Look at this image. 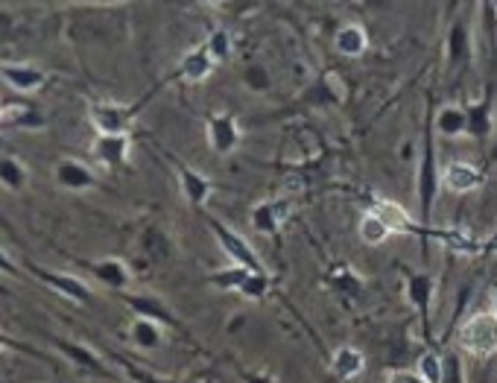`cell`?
<instances>
[{
    "mask_svg": "<svg viewBox=\"0 0 497 383\" xmlns=\"http://www.w3.org/2000/svg\"><path fill=\"white\" fill-rule=\"evenodd\" d=\"M456 345L459 351L468 357L486 360V357L497 354V314L494 310H477L471 314L456 331Z\"/></svg>",
    "mask_w": 497,
    "mask_h": 383,
    "instance_id": "obj_1",
    "label": "cell"
},
{
    "mask_svg": "<svg viewBox=\"0 0 497 383\" xmlns=\"http://www.w3.org/2000/svg\"><path fill=\"white\" fill-rule=\"evenodd\" d=\"M0 117H4V126H12V129H41L44 126V117L27 103H15V105L4 103V114Z\"/></svg>",
    "mask_w": 497,
    "mask_h": 383,
    "instance_id": "obj_25",
    "label": "cell"
},
{
    "mask_svg": "<svg viewBox=\"0 0 497 383\" xmlns=\"http://www.w3.org/2000/svg\"><path fill=\"white\" fill-rule=\"evenodd\" d=\"M202 47L208 50V56L214 59V62L220 65V62H228V59H232V53H235V39H232V32H228V30L216 27V30L208 32V39H205Z\"/></svg>",
    "mask_w": 497,
    "mask_h": 383,
    "instance_id": "obj_28",
    "label": "cell"
},
{
    "mask_svg": "<svg viewBox=\"0 0 497 383\" xmlns=\"http://www.w3.org/2000/svg\"><path fill=\"white\" fill-rule=\"evenodd\" d=\"M120 298H124L126 307H129L135 316L152 319V322H159V325H164L167 331H176V333L185 331V325H181V319L173 314V307H170L159 293H124Z\"/></svg>",
    "mask_w": 497,
    "mask_h": 383,
    "instance_id": "obj_6",
    "label": "cell"
},
{
    "mask_svg": "<svg viewBox=\"0 0 497 383\" xmlns=\"http://www.w3.org/2000/svg\"><path fill=\"white\" fill-rule=\"evenodd\" d=\"M386 383H424L419 372H407V369H392L386 375Z\"/></svg>",
    "mask_w": 497,
    "mask_h": 383,
    "instance_id": "obj_32",
    "label": "cell"
},
{
    "mask_svg": "<svg viewBox=\"0 0 497 383\" xmlns=\"http://www.w3.org/2000/svg\"><path fill=\"white\" fill-rule=\"evenodd\" d=\"M126 383H135V380H126Z\"/></svg>",
    "mask_w": 497,
    "mask_h": 383,
    "instance_id": "obj_36",
    "label": "cell"
},
{
    "mask_svg": "<svg viewBox=\"0 0 497 383\" xmlns=\"http://www.w3.org/2000/svg\"><path fill=\"white\" fill-rule=\"evenodd\" d=\"M53 345H56V351L65 354L68 363H74L79 369V372L91 375V378H100V380H112L115 378L112 366H108L103 357L91 349V345L77 342V340H65V337H53Z\"/></svg>",
    "mask_w": 497,
    "mask_h": 383,
    "instance_id": "obj_8",
    "label": "cell"
},
{
    "mask_svg": "<svg viewBox=\"0 0 497 383\" xmlns=\"http://www.w3.org/2000/svg\"><path fill=\"white\" fill-rule=\"evenodd\" d=\"M88 121L97 135H132L129 129L135 121V109L124 103H91Z\"/></svg>",
    "mask_w": 497,
    "mask_h": 383,
    "instance_id": "obj_5",
    "label": "cell"
},
{
    "mask_svg": "<svg viewBox=\"0 0 497 383\" xmlns=\"http://www.w3.org/2000/svg\"><path fill=\"white\" fill-rule=\"evenodd\" d=\"M272 290V278L270 272H254L252 278L246 281V287L240 290V296L249 298V302H261V298H266V293Z\"/></svg>",
    "mask_w": 497,
    "mask_h": 383,
    "instance_id": "obj_30",
    "label": "cell"
},
{
    "mask_svg": "<svg viewBox=\"0 0 497 383\" xmlns=\"http://www.w3.org/2000/svg\"><path fill=\"white\" fill-rule=\"evenodd\" d=\"M176 167V176H179V187H181V196H185L188 205L193 208H205L208 205V199L214 194V182L205 173L193 170V167H188L185 161H173Z\"/></svg>",
    "mask_w": 497,
    "mask_h": 383,
    "instance_id": "obj_14",
    "label": "cell"
},
{
    "mask_svg": "<svg viewBox=\"0 0 497 383\" xmlns=\"http://www.w3.org/2000/svg\"><path fill=\"white\" fill-rule=\"evenodd\" d=\"M132 135H97L91 141V159L106 170H120L129 164Z\"/></svg>",
    "mask_w": 497,
    "mask_h": 383,
    "instance_id": "obj_12",
    "label": "cell"
},
{
    "mask_svg": "<svg viewBox=\"0 0 497 383\" xmlns=\"http://www.w3.org/2000/svg\"><path fill=\"white\" fill-rule=\"evenodd\" d=\"M433 129L439 132L442 138H465L468 135V109L465 105L447 103L436 112Z\"/></svg>",
    "mask_w": 497,
    "mask_h": 383,
    "instance_id": "obj_22",
    "label": "cell"
},
{
    "mask_svg": "<svg viewBox=\"0 0 497 383\" xmlns=\"http://www.w3.org/2000/svg\"><path fill=\"white\" fill-rule=\"evenodd\" d=\"M85 275H91L97 284H103L112 293H129L132 269L120 258H103V260H77Z\"/></svg>",
    "mask_w": 497,
    "mask_h": 383,
    "instance_id": "obj_9",
    "label": "cell"
},
{
    "mask_svg": "<svg viewBox=\"0 0 497 383\" xmlns=\"http://www.w3.org/2000/svg\"><path fill=\"white\" fill-rule=\"evenodd\" d=\"M205 138H208V147L225 159V155L237 152V147L244 143V129H240L232 112H216L205 121Z\"/></svg>",
    "mask_w": 497,
    "mask_h": 383,
    "instance_id": "obj_7",
    "label": "cell"
},
{
    "mask_svg": "<svg viewBox=\"0 0 497 383\" xmlns=\"http://www.w3.org/2000/svg\"><path fill=\"white\" fill-rule=\"evenodd\" d=\"M465 50V30L463 27H454L451 30V59H459Z\"/></svg>",
    "mask_w": 497,
    "mask_h": 383,
    "instance_id": "obj_33",
    "label": "cell"
},
{
    "mask_svg": "<svg viewBox=\"0 0 497 383\" xmlns=\"http://www.w3.org/2000/svg\"><path fill=\"white\" fill-rule=\"evenodd\" d=\"M208 229L214 234L216 246L223 249L225 258L232 260L235 267H246L252 272H270L266 269V263L261 260V255L254 252V246L246 241L244 234H237L232 225H225L223 220H216V217H208Z\"/></svg>",
    "mask_w": 497,
    "mask_h": 383,
    "instance_id": "obj_3",
    "label": "cell"
},
{
    "mask_svg": "<svg viewBox=\"0 0 497 383\" xmlns=\"http://www.w3.org/2000/svg\"><path fill=\"white\" fill-rule=\"evenodd\" d=\"M252 275H254L252 269H246V267H235V263H232V267H225V269H216V272H211L205 281L214 284L216 290H225V293H240V290H244V287H246V281L252 278Z\"/></svg>",
    "mask_w": 497,
    "mask_h": 383,
    "instance_id": "obj_27",
    "label": "cell"
},
{
    "mask_svg": "<svg viewBox=\"0 0 497 383\" xmlns=\"http://www.w3.org/2000/svg\"><path fill=\"white\" fill-rule=\"evenodd\" d=\"M27 272L32 275V278H39L41 284L51 287L53 293L68 298V302L85 305V307L94 302V287L74 272H56V269L41 267V263H32V260H27Z\"/></svg>",
    "mask_w": 497,
    "mask_h": 383,
    "instance_id": "obj_4",
    "label": "cell"
},
{
    "mask_svg": "<svg viewBox=\"0 0 497 383\" xmlns=\"http://www.w3.org/2000/svg\"><path fill=\"white\" fill-rule=\"evenodd\" d=\"M290 211H293V205H290V199H284V196H272V199L254 202L252 211H249L252 232H258V234H275L287 223Z\"/></svg>",
    "mask_w": 497,
    "mask_h": 383,
    "instance_id": "obj_10",
    "label": "cell"
},
{
    "mask_svg": "<svg viewBox=\"0 0 497 383\" xmlns=\"http://www.w3.org/2000/svg\"><path fill=\"white\" fill-rule=\"evenodd\" d=\"M214 68H216V62L208 56V50H205V47H193V50H188L179 59L176 77L185 79V82H205L214 74Z\"/></svg>",
    "mask_w": 497,
    "mask_h": 383,
    "instance_id": "obj_18",
    "label": "cell"
},
{
    "mask_svg": "<svg viewBox=\"0 0 497 383\" xmlns=\"http://www.w3.org/2000/svg\"><path fill=\"white\" fill-rule=\"evenodd\" d=\"M331 372L339 380H354L366 372V354L357 345H339L331 354Z\"/></svg>",
    "mask_w": 497,
    "mask_h": 383,
    "instance_id": "obj_20",
    "label": "cell"
},
{
    "mask_svg": "<svg viewBox=\"0 0 497 383\" xmlns=\"http://www.w3.org/2000/svg\"><path fill=\"white\" fill-rule=\"evenodd\" d=\"M433 293H436L433 275H428V272H410L407 275V298H410V305L419 310L424 337H428V340H430V302H433Z\"/></svg>",
    "mask_w": 497,
    "mask_h": 383,
    "instance_id": "obj_15",
    "label": "cell"
},
{
    "mask_svg": "<svg viewBox=\"0 0 497 383\" xmlns=\"http://www.w3.org/2000/svg\"><path fill=\"white\" fill-rule=\"evenodd\" d=\"M246 88H252V91H266V88H270V74H266L261 65H252L246 70Z\"/></svg>",
    "mask_w": 497,
    "mask_h": 383,
    "instance_id": "obj_31",
    "label": "cell"
},
{
    "mask_svg": "<svg viewBox=\"0 0 497 383\" xmlns=\"http://www.w3.org/2000/svg\"><path fill=\"white\" fill-rule=\"evenodd\" d=\"M494 12H497V4H494Z\"/></svg>",
    "mask_w": 497,
    "mask_h": 383,
    "instance_id": "obj_37",
    "label": "cell"
},
{
    "mask_svg": "<svg viewBox=\"0 0 497 383\" xmlns=\"http://www.w3.org/2000/svg\"><path fill=\"white\" fill-rule=\"evenodd\" d=\"M416 372L421 375L424 383H445V363H442V357L436 354L433 349H428L419 357Z\"/></svg>",
    "mask_w": 497,
    "mask_h": 383,
    "instance_id": "obj_29",
    "label": "cell"
},
{
    "mask_svg": "<svg viewBox=\"0 0 497 383\" xmlns=\"http://www.w3.org/2000/svg\"><path fill=\"white\" fill-rule=\"evenodd\" d=\"M486 182V176L477 164L471 161H463V159H454L442 167V187L451 190L456 196H465V194H474V190L483 187Z\"/></svg>",
    "mask_w": 497,
    "mask_h": 383,
    "instance_id": "obj_11",
    "label": "cell"
},
{
    "mask_svg": "<svg viewBox=\"0 0 497 383\" xmlns=\"http://www.w3.org/2000/svg\"><path fill=\"white\" fill-rule=\"evenodd\" d=\"M442 187V170L439 161H436V147H433V123L428 126V135H424V147H421V164H419V208H421V223L428 229V223L433 217V202L439 196Z\"/></svg>",
    "mask_w": 497,
    "mask_h": 383,
    "instance_id": "obj_2",
    "label": "cell"
},
{
    "mask_svg": "<svg viewBox=\"0 0 497 383\" xmlns=\"http://www.w3.org/2000/svg\"><path fill=\"white\" fill-rule=\"evenodd\" d=\"M494 129V112H492V97L486 94L480 103L468 105V135L474 138H486Z\"/></svg>",
    "mask_w": 497,
    "mask_h": 383,
    "instance_id": "obj_26",
    "label": "cell"
},
{
    "mask_svg": "<svg viewBox=\"0 0 497 383\" xmlns=\"http://www.w3.org/2000/svg\"><path fill=\"white\" fill-rule=\"evenodd\" d=\"M244 383H275V378L266 375V372H249V375L244 378Z\"/></svg>",
    "mask_w": 497,
    "mask_h": 383,
    "instance_id": "obj_34",
    "label": "cell"
},
{
    "mask_svg": "<svg viewBox=\"0 0 497 383\" xmlns=\"http://www.w3.org/2000/svg\"><path fill=\"white\" fill-rule=\"evenodd\" d=\"M30 182V170L18 155H4L0 159V185H4L6 194H21Z\"/></svg>",
    "mask_w": 497,
    "mask_h": 383,
    "instance_id": "obj_23",
    "label": "cell"
},
{
    "mask_svg": "<svg viewBox=\"0 0 497 383\" xmlns=\"http://www.w3.org/2000/svg\"><path fill=\"white\" fill-rule=\"evenodd\" d=\"M334 47H336V53L339 56H345V59H360L363 53L369 50V32L366 27H360V23H343V27L336 30L334 35Z\"/></svg>",
    "mask_w": 497,
    "mask_h": 383,
    "instance_id": "obj_21",
    "label": "cell"
},
{
    "mask_svg": "<svg viewBox=\"0 0 497 383\" xmlns=\"http://www.w3.org/2000/svg\"><path fill=\"white\" fill-rule=\"evenodd\" d=\"M0 79L4 86L18 91V94H35L44 88L47 74L41 68H32V65H23V62H6L0 68Z\"/></svg>",
    "mask_w": 497,
    "mask_h": 383,
    "instance_id": "obj_16",
    "label": "cell"
},
{
    "mask_svg": "<svg viewBox=\"0 0 497 383\" xmlns=\"http://www.w3.org/2000/svg\"><path fill=\"white\" fill-rule=\"evenodd\" d=\"M126 340H129L132 349H138V351H159V349H164V342H167V328L159 325V322H152V319L135 316L129 322Z\"/></svg>",
    "mask_w": 497,
    "mask_h": 383,
    "instance_id": "obj_17",
    "label": "cell"
},
{
    "mask_svg": "<svg viewBox=\"0 0 497 383\" xmlns=\"http://www.w3.org/2000/svg\"><path fill=\"white\" fill-rule=\"evenodd\" d=\"M372 211L378 214V217L386 225H390L392 234H421V225L413 217H410V214L401 205H398V202H392V199H374Z\"/></svg>",
    "mask_w": 497,
    "mask_h": 383,
    "instance_id": "obj_19",
    "label": "cell"
},
{
    "mask_svg": "<svg viewBox=\"0 0 497 383\" xmlns=\"http://www.w3.org/2000/svg\"><path fill=\"white\" fill-rule=\"evenodd\" d=\"M357 234H360V241L366 243V246H383L386 241L392 237L390 232V225H386L378 214H374L372 208L369 211H363V217H360V225H357Z\"/></svg>",
    "mask_w": 497,
    "mask_h": 383,
    "instance_id": "obj_24",
    "label": "cell"
},
{
    "mask_svg": "<svg viewBox=\"0 0 497 383\" xmlns=\"http://www.w3.org/2000/svg\"><path fill=\"white\" fill-rule=\"evenodd\" d=\"M53 182L62 187V190H70V194H88L97 185V173L91 170L85 161H77V159H62L56 164L53 170Z\"/></svg>",
    "mask_w": 497,
    "mask_h": 383,
    "instance_id": "obj_13",
    "label": "cell"
},
{
    "mask_svg": "<svg viewBox=\"0 0 497 383\" xmlns=\"http://www.w3.org/2000/svg\"><path fill=\"white\" fill-rule=\"evenodd\" d=\"M492 310L497 314V287H494V293H492Z\"/></svg>",
    "mask_w": 497,
    "mask_h": 383,
    "instance_id": "obj_35",
    "label": "cell"
}]
</instances>
